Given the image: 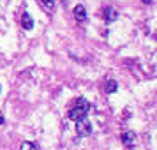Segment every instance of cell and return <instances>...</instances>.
Here are the masks:
<instances>
[{
    "label": "cell",
    "mask_w": 157,
    "mask_h": 150,
    "mask_svg": "<svg viewBox=\"0 0 157 150\" xmlns=\"http://www.w3.org/2000/svg\"><path fill=\"white\" fill-rule=\"evenodd\" d=\"M76 133H78L79 138H86V136H90L92 134V124L86 120V118L76 120Z\"/></svg>",
    "instance_id": "obj_2"
},
{
    "label": "cell",
    "mask_w": 157,
    "mask_h": 150,
    "mask_svg": "<svg viewBox=\"0 0 157 150\" xmlns=\"http://www.w3.org/2000/svg\"><path fill=\"white\" fill-rule=\"evenodd\" d=\"M122 143L125 145V147H132L136 143V133H132V131H125V133H122L120 136Z\"/></svg>",
    "instance_id": "obj_3"
},
{
    "label": "cell",
    "mask_w": 157,
    "mask_h": 150,
    "mask_svg": "<svg viewBox=\"0 0 157 150\" xmlns=\"http://www.w3.org/2000/svg\"><path fill=\"white\" fill-rule=\"evenodd\" d=\"M102 18H104V21L111 23V21H115V20L118 18V11L113 9V7H106L104 9V13H102Z\"/></svg>",
    "instance_id": "obj_5"
},
{
    "label": "cell",
    "mask_w": 157,
    "mask_h": 150,
    "mask_svg": "<svg viewBox=\"0 0 157 150\" xmlns=\"http://www.w3.org/2000/svg\"><path fill=\"white\" fill-rule=\"evenodd\" d=\"M20 150H37V145L32 141H23L21 147H20Z\"/></svg>",
    "instance_id": "obj_8"
},
{
    "label": "cell",
    "mask_w": 157,
    "mask_h": 150,
    "mask_svg": "<svg viewBox=\"0 0 157 150\" xmlns=\"http://www.w3.org/2000/svg\"><path fill=\"white\" fill-rule=\"evenodd\" d=\"M141 2H145V4H152L154 0H141Z\"/></svg>",
    "instance_id": "obj_10"
},
{
    "label": "cell",
    "mask_w": 157,
    "mask_h": 150,
    "mask_svg": "<svg viewBox=\"0 0 157 150\" xmlns=\"http://www.w3.org/2000/svg\"><path fill=\"white\" fill-rule=\"evenodd\" d=\"M90 111V102L83 97H78L72 104L71 111H69V118L71 120H81V118H86V113Z\"/></svg>",
    "instance_id": "obj_1"
},
{
    "label": "cell",
    "mask_w": 157,
    "mask_h": 150,
    "mask_svg": "<svg viewBox=\"0 0 157 150\" xmlns=\"http://www.w3.org/2000/svg\"><path fill=\"white\" fill-rule=\"evenodd\" d=\"M41 2L44 4V7L46 9H53L55 7V0H41Z\"/></svg>",
    "instance_id": "obj_9"
},
{
    "label": "cell",
    "mask_w": 157,
    "mask_h": 150,
    "mask_svg": "<svg viewBox=\"0 0 157 150\" xmlns=\"http://www.w3.org/2000/svg\"><path fill=\"white\" fill-rule=\"evenodd\" d=\"M21 27L25 30H30L32 27H34V20L30 18L29 13H23V16H21Z\"/></svg>",
    "instance_id": "obj_6"
},
{
    "label": "cell",
    "mask_w": 157,
    "mask_h": 150,
    "mask_svg": "<svg viewBox=\"0 0 157 150\" xmlns=\"http://www.w3.org/2000/svg\"><path fill=\"white\" fill-rule=\"evenodd\" d=\"M117 88H118V83H117L115 79H109V81H106V85H104V90H106L108 94L117 92Z\"/></svg>",
    "instance_id": "obj_7"
},
{
    "label": "cell",
    "mask_w": 157,
    "mask_h": 150,
    "mask_svg": "<svg viewBox=\"0 0 157 150\" xmlns=\"http://www.w3.org/2000/svg\"><path fill=\"white\" fill-rule=\"evenodd\" d=\"M72 14H74V18H76V21H85V20H86V9H85V6H81V4L74 6Z\"/></svg>",
    "instance_id": "obj_4"
},
{
    "label": "cell",
    "mask_w": 157,
    "mask_h": 150,
    "mask_svg": "<svg viewBox=\"0 0 157 150\" xmlns=\"http://www.w3.org/2000/svg\"><path fill=\"white\" fill-rule=\"evenodd\" d=\"M4 122H6V120H4V117H2V115H0V124H4Z\"/></svg>",
    "instance_id": "obj_11"
}]
</instances>
